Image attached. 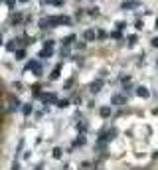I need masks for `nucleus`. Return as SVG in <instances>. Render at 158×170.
I'll list each match as a JSON object with an SVG mask.
<instances>
[{"label": "nucleus", "mask_w": 158, "mask_h": 170, "mask_svg": "<svg viewBox=\"0 0 158 170\" xmlns=\"http://www.w3.org/2000/svg\"><path fill=\"white\" fill-rule=\"evenodd\" d=\"M139 6H140L139 0H125V2L121 4V8L123 10H134V8H139Z\"/></svg>", "instance_id": "1"}, {"label": "nucleus", "mask_w": 158, "mask_h": 170, "mask_svg": "<svg viewBox=\"0 0 158 170\" xmlns=\"http://www.w3.org/2000/svg\"><path fill=\"white\" fill-rule=\"evenodd\" d=\"M83 40H85V42H95L97 40L95 30H85V32H83Z\"/></svg>", "instance_id": "2"}, {"label": "nucleus", "mask_w": 158, "mask_h": 170, "mask_svg": "<svg viewBox=\"0 0 158 170\" xmlns=\"http://www.w3.org/2000/svg\"><path fill=\"white\" fill-rule=\"evenodd\" d=\"M58 26H71V18L69 16H58Z\"/></svg>", "instance_id": "3"}, {"label": "nucleus", "mask_w": 158, "mask_h": 170, "mask_svg": "<svg viewBox=\"0 0 158 170\" xmlns=\"http://www.w3.org/2000/svg\"><path fill=\"white\" fill-rule=\"evenodd\" d=\"M75 34H69V36H65V38H63V46H71L73 42H75Z\"/></svg>", "instance_id": "4"}, {"label": "nucleus", "mask_w": 158, "mask_h": 170, "mask_svg": "<svg viewBox=\"0 0 158 170\" xmlns=\"http://www.w3.org/2000/svg\"><path fill=\"white\" fill-rule=\"evenodd\" d=\"M136 95L142 97V99H146V97H148V89H146V87H139V89H136Z\"/></svg>", "instance_id": "5"}, {"label": "nucleus", "mask_w": 158, "mask_h": 170, "mask_svg": "<svg viewBox=\"0 0 158 170\" xmlns=\"http://www.w3.org/2000/svg\"><path fill=\"white\" fill-rule=\"evenodd\" d=\"M87 14H89V16H93V18H97V16H99V8H97V6H93V8H89V10H87Z\"/></svg>", "instance_id": "6"}, {"label": "nucleus", "mask_w": 158, "mask_h": 170, "mask_svg": "<svg viewBox=\"0 0 158 170\" xmlns=\"http://www.w3.org/2000/svg\"><path fill=\"white\" fill-rule=\"evenodd\" d=\"M6 50H8V52H14V50H16V40H10V42H6Z\"/></svg>", "instance_id": "7"}, {"label": "nucleus", "mask_w": 158, "mask_h": 170, "mask_svg": "<svg viewBox=\"0 0 158 170\" xmlns=\"http://www.w3.org/2000/svg\"><path fill=\"white\" fill-rule=\"evenodd\" d=\"M123 103H125V97H121V95L113 97V105H123Z\"/></svg>", "instance_id": "8"}, {"label": "nucleus", "mask_w": 158, "mask_h": 170, "mask_svg": "<svg viewBox=\"0 0 158 170\" xmlns=\"http://www.w3.org/2000/svg\"><path fill=\"white\" fill-rule=\"evenodd\" d=\"M59 71H61V65L53 67V71H52V79H58V77H59Z\"/></svg>", "instance_id": "9"}, {"label": "nucleus", "mask_w": 158, "mask_h": 170, "mask_svg": "<svg viewBox=\"0 0 158 170\" xmlns=\"http://www.w3.org/2000/svg\"><path fill=\"white\" fill-rule=\"evenodd\" d=\"M107 36H109V34H107L105 30H99V32H97V40H105Z\"/></svg>", "instance_id": "10"}, {"label": "nucleus", "mask_w": 158, "mask_h": 170, "mask_svg": "<svg viewBox=\"0 0 158 170\" xmlns=\"http://www.w3.org/2000/svg\"><path fill=\"white\" fill-rule=\"evenodd\" d=\"M24 57H26L24 50H18V52H16V59H24Z\"/></svg>", "instance_id": "11"}, {"label": "nucleus", "mask_w": 158, "mask_h": 170, "mask_svg": "<svg viewBox=\"0 0 158 170\" xmlns=\"http://www.w3.org/2000/svg\"><path fill=\"white\" fill-rule=\"evenodd\" d=\"M12 22H14V24H20V22H22V14H14V16H12Z\"/></svg>", "instance_id": "12"}, {"label": "nucleus", "mask_w": 158, "mask_h": 170, "mask_svg": "<svg viewBox=\"0 0 158 170\" xmlns=\"http://www.w3.org/2000/svg\"><path fill=\"white\" fill-rule=\"evenodd\" d=\"M6 2V6H8L10 10H14V6H16V0H4Z\"/></svg>", "instance_id": "13"}, {"label": "nucleus", "mask_w": 158, "mask_h": 170, "mask_svg": "<svg viewBox=\"0 0 158 170\" xmlns=\"http://www.w3.org/2000/svg\"><path fill=\"white\" fill-rule=\"evenodd\" d=\"M101 115H103V117H109V115H111V109L109 107H103V109H101Z\"/></svg>", "instance_id": "14"}, {"label": "nucleus", "mask_w": 158, "mask_h": 170, "mask_svg": "<svg viewBox=\"0 0 158 170\" xmlns=\"http://www.w3.org/2000/svg\"><path fill=\"white\" fill-rule=\"evenodd\" d=\"M125 26H127V22H123V20H121V22H117V30H121V32L125 30Z\"/></svg>", "instance_id": "15"}, {"label": "nucleus", "mask_w": 158, "mask_h": 170, "mask_svg": "<svg viewBox=\"0 0 158 170\" xmlns=\"http://www.w3.org/2000/svg\"><path fill=\"white\" fill-rule=\"evenodd\" d=\"M22 111H24V115L32 113V105H24V109H22Z\"/></svg>", "instance_id": "16"}, {"label": "nucleus", "mask_w": 158, "mask_h": 170, "mask_svg": "<svg viewBox=\"0 0 158 170\" xmlns=\"http://www.w3.org/2000/svg\"><path fill=\"white\" fill-rule=\"evenodd\" d=\"M111 38H115V40H121V32H119V30H117V32H113V34H111Z\"/></svg>", "instance_id": "17"}, {"label": "nucleus", "mask_w": 158, "mask_h": 170, "mask_svg": "<svg viewBox=\"0 0 158 170\" xmlns=\"http://www.w3.org/2000/svg\"><path fill=\"white\" fill-rule=\"evenodd\" d=\"M134 42H139V36H130V38H129V44H130V46H133Z\"/></svg>", "instance_id": "18"}, {"label": "nucleus", "mask_w": 158, "mask_h": 170, "mask_svg": "<svg viewBox=\"0 0 158 170\" xmlns=\"http://www.w3.org/2000/svg\"><path fill=\"white\" fill-rule=\"evenodd\" d=\"M43 47H49V50H52V47H53V40H48V42L43 44Z\"/></svg>", "instance_id": "19"}, {"label": "nucleus", "mask_w": 158, "mask_h": 170, "mask_svg": "<svg viewBox=\"0 0 158 170\" xmlns=\"http://www.w3.org/2000/svg\"><path fill=\"white\" fill-rule=\"evenodd\" d=\"M40 2H42V4H52L53 0H40Z\"/></svg>", "instance_id": "20"}, {"label": "nucleus", "mask_w": 158, "mask_h": 170, "mask_svg": "<svg viewBox=\"0 0 158 170\" xmlns=\"http://www.w3.org/2000/svg\"><path fill=\"white\" fill-rule=\"evenodd\" d=\"M152 46H154V47H158V38H154V40H152Z\"/></svg>", "instance_id": "21"}, {"label": "nucleus", "mask_w": 158, "mask_h": 170, "mask_svg": "<svg viewBox=\"0 0 158 170\" xmlns=\"http://www.w3.org/2000/svg\"><path fill=\"white\" fill-rule=\"evenodd\" d=\"M16 2H22V4H24V2H30V0H16Z\"/></svg>", "instance_id": "22"}, {"label": "nucleus", "mask_w": 158, "mask_h": 170, "mask_svg": "<svg viewBox=\"0 0 158 170\" xmlns=\"http://www.w3.org/2000/svg\"><path fill=\"white\" fill-rule=\"evenodd\" d=\"M0 44H2V36H0Z\"/></svg>", "instance_id": "23"}, {"label": "nucleus", "mask_w": 158, "mask_h": 170, "mask_svg": "<svg viewBox=\"0 0 158 170\" xmlns=\"http://www.w3.org/2000/svg\"><path fill=\"white\" fill-rule=\"evenodd\" d=\"M156 65H158V62H156Z\"/></svg>", "instance_id": "24"}, {"label": "nucleus", "mask_w": 158, "mask_h": 170, "mask_svg": "<svg viewBox=\"0 0 158 170\" xmlns=\"http://www.w3.org/2000/svg\"><path fill=\"white\" fill-rule=\"evenodd\" d=\"M0 2H2V0H0Z\"/></svg>", "instance_id": "25"}]
</instances>
